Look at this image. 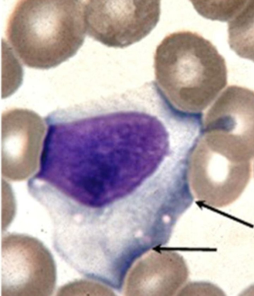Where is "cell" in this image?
Returning a JSON list of instances; mask_svg holds the SVG:
<instances>
[{"label":"cell","mask_w":254,"mask_h":296,"mask_svg":"<svg viewBox=\"0 0 254 296\" xmlns=\"http://www.w3.org/2000/svg\"><path fill=\"white\" fill-rule=\"evenodd\" d=\"M84 1L19 0L7 23L6 36L25 66L47 70L76 54L86 35Z\"/></svg>","instance_id":"cell-3"},{"label":"cell","mask_w":254,"mask_h":296,"mask_svg":"<svg viewBox=\"0 0 254 296\" xmlns=\"http://www.w3.org/2000/svg\"><path fill=\"white\" fill-rule=\"evenodd\" d=\"M154 67L163 99L186 114H201L227 83L223 57L210 41L190 31L167 35L156 48Z\"/></svg>","instance_id":"cell-2"},{"label":"cell","mask_w":254,"mask_h":296,"mask_svg":"<svg viewBox=\"0 0 254 296\" xmlns=\"http://www.w3.org/2000/svg\"><path fill=\"white\" fill-rule=\"evenodd\" d=\"M160 15L159 0H86V34L110 47H127L146 37Z\"/></svg>","instance_id":"cell-5"},{"label":"cell","mask_w":254,"mask_h":296,"mask_svg":"<svg viewBox=\"0 0 254 296\" xmlns=\"http://www.w3.org/2000/svg\"><path fill=\"white\" fill-rule=\"evenodd\" d=\"M202 138L191 161L192 191L199 200L210 206H227L240 197L248 185L251 162L232 161L209 148Z\"/></svg>","instance_id":"cell-7"},{"label":"cell","mask_w":254,"mask_h":296,"mask_svg":"<svg viewBox=\"0 0 254 296\" xmlns=\"http://www.w3.org/2000/svg\"><path fill=\"white\" fill-rule=\"evenodd\" d=\"M246 0H192L196 10L204 17L228 22L241 9Z\"/></svg>","instance_id":"cell-11"},{"label":"cell","mask_w":254,"mask_h":296,"mask_svg":"<svg viewBox=\"0 0 254 296\" xmlns=\"http://www.w3.org/2000/svg\"><path fill=\"white\" fill-rule=\"evenodd\" d=\"M202 139L214 151L236 163L254 158V91L228 86L208 110Z\"/></svg>","instance_id":"cell-4"},{"label":"cell","mask_w":254,"mask_h":296,"mask_svg":"<svg viewBox=\"0 0 254 296\" xmlns=\"http://www.w3.org/2000/svg\"><path fill=\"white\" fill-rule=\"evenodd\" d=\"M54 260L39 240L21 234L1 241V295L49 296L56 285Z\"/></svg>","instance_id":"cell-6"},{"label":"cell","mask_w":254,"mask_h":296,"mask_svg":"<svg viewBox=\"0 0 254 296\" xmlns=\"http://www.w3.org/2000/svg\"><path fill=\"white\" fill-rule=\"evenodd\" d=\"M120 108L99 99L46 116L38 170L27 182L28 191L107 205L130 196L142 177L145 148L134 115Z\"/></svg>","instance_id":"cell-1"},{"label":"cell","mask_w":254,"mask_h":296,"mask_svg":"<svg viewBox=\"0 0 254 296\" xmlns=\"http://www.w3.org/2000/svg\"><path fill=\"white\" fill-rule=\"evenodd\" d=\"M228 43L239 56L254 62V0L246 1L228 22Z\"/></svg>","instance_id":"cell-10"},{"label":"cell","mask_w":254,"mask_h":296,"mask_svg":"<svg viewBox=\"0 0 254 296\" xmlns=\"http://www.w3.org/2000/svg\"><path fill=\"white\" fill-rule=\"evenodd\" d=\"M46 130L34 111L12 108L1 118L2 173L12 181L25 180L36 171Z\"/></svg>","instance_id":"cell-8"},{"label":"cell","mask_w":254,"mask_h":296,"mask_svg":"<svg viewBox=\"0 0 254 296\" xmlns=\"http://www.w3.org/2000/svg\"><path fill=\"white\" fill-rule=\"evenodd\" d=\"M186 264L171 251L153 253L140 260L127 281V295H172L187 277Z\"/></svg>","instance_id":"cell-9"}]
</instances>
